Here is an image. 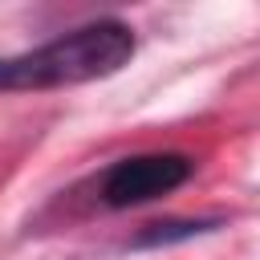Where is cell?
Returning <instances> with one entry per match:
<instances>
[{"label":"cell","mask_w":260,"mask_h":260,"mask_svg":"<svg viewBox=\"0 0 260 260\" xmlns=\"http://www.w3.org/2000/svg\"><path fill=\"white\" fill-rule=\"evenodd\" d=\"M215 219H167V223H150L134 236V248H154V244H175V240H191L199 232H207Z\"/></svg>","instance_id":"3957f363"},{"label":"cell","mask_w":260,"mask_h":260,"mask_svg":"<svg viewBox=\"0 0 260 260\" xmlns=\"http://www.w3.org/2000/svg\"><path fill=\"white\" fill-rule=\"evenodd\" d=\"M195 175V162L179 150H154V154H130L102 171L98 179V203L110 211L154 203L171 191H179Z\"/></svg>","instance_id":"7a4b0ae2"},{"label":"cell","mask_w":260,"mask_h":260,"mask_svg":"<svg viewBox=\"0 0 260 260\" xmlns=\"http://www.w3.org/2000/svg\"><path fill=\"white\" fill-rule=\"evenodd\" d=\"M134 49H138V37L126 20L98 16V20H85L37 49L0 57V93L98 81V77H110L122 65H130Z\"/></svg>","instance_id":"6da1fadb"}]
</instances>
